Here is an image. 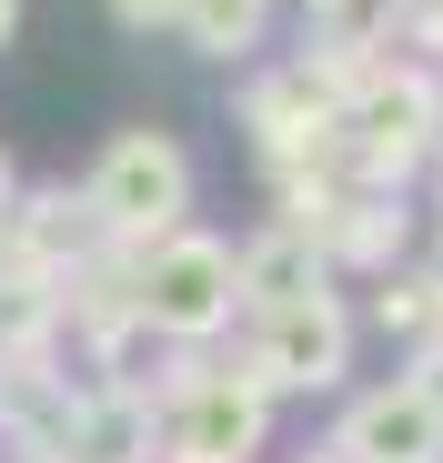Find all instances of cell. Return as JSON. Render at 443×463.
Wrapping results in <instances>:
<instances>
[{"label":"cell","mask_w":443,"mask_h":463,"mask_svg":"<svg viewBox=\"0 0 443 463\" xmlns=\"http://www.w3.org/2000/svg\"><path fill=\"white\" fill-rule=\"evenodd\" d=\"M91 212L121 232V242H162V232H182V212H192L182 141L172 131H121L101 151V172H91Z\"/></svg>","instance_id":"obj_1"},{"label":"cell","mask_w":443,"mask_h":463,"mask_svg":"<svg viewBox=\"0 0 443 463\" xmlns=\"http://www.w3.org/2000/svg\"><path fill=\"white\" fill-rule=\"evenodd\" d=\"M232 262H242V252L202 242V232H162V242L141 252V323H162V333H212V323L242 302Z\"/></svg>","instance_id":"obj_2"},{"label":"cell","mask_w":443,"mask_h":463,"mask_svg":"<svg viewBox=\"0 0 443 463\" xmlns=\"http://www.w3.org/2000/svg\"><path fill=\"white\" fill-rule=\"evenodd\" d=\"M353 453L363 463H443V413L413 393V383H393V393H373L353 413Z\"/></svg>","instance_id":"obj_3"},{"label":"cell","mask_w":443,"mask_h":463,"mask_svg":"<svg viewBox=\"0 0 443 463\" xmlns=\"http://www.w3.org/2000/svg\"><path fill=\"white\" fill-rule=\"evenodd\" d=\"M272 323H282V333H272V373H282V383H333V363H343V323H333L323 292L282 302Z\"/></svg>","instance_id":"obj_4"},{"label":"cell","mask_w":443,"mask_h":463,"mask_svg":"<svg viewBox=\"0 0 443 463\" xmlns=\"http://www.w3.org/2000/svg\"><path fill=\"white\" fill-rule=\"evenodd\" d=\"M262 11H272V0H182L172 31H182L202 61H232V51H252V41H262Z\"/></svg>","instance_id":"obj_5"},{"label":"cell","mask_w":443,"mask_h":463,"mask_svg":"<svg viewBox=\"0 0 443 463\" xmlns=\"http://www.w3.org/2000/svg\"><path fill=\"white\" fill-rule=\"evenodd\" d=\"M111 11H121L131 31H152V21H172V11H182V0H111Z\"/></svg>","instance_id":"obj_6"},{"label":"cell","mask_w":443,"mask_h":463,"mask_svg":"<svg viewBox=\"0 0 443 463\" xmlns=\"http://www.w3.org/2000/svg\"><path fill=\"white\" fill-rule=\"evenodd\" d=\"M11 21H21V0H0V41H11Z\"/></svg>","instance_id":"obj_7"}]
</instances>
